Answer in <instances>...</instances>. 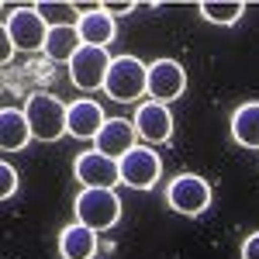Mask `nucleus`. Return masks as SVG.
Instances as JSON below:
<instances>
[{"label": "nucleus", "mask_w": 259, "mask_h": 259, "mask_svg": "<svg viewBox=\"0 0 259 259\" xmlns=\"http://www.w3.org/2000/svg\"><path fill=\"white\" fill-rule=\"evenodd\" d=\"M11 52H14V41L7 38V35H4V38H0V59L7 62V59H11Z\"/></svg>", "instance_id": "obj_23"}, {"label": "nucleus", "mask_w": 259, "mask_h": 259, "mask_svg": "<svg viewBox=\"0 0 259 259\" xmlns=\"http://www.w3.org/2000/svg\"><path fill=\"white\" fill-rule=\"evenodd\" d=\"M232 139L242 149H259V100H245L232 111Z\"/></svg>", "instance_id": "obj_17"}, {"label": "nucleus", "mask_w": 259, "mask_h": 259, "mask_svg": "<svg viewBox=\"0 0 259 259\" xmlns=\"http://www.w3.org/2000/svg\"><path fill=\"white\" fill-rule=\"evenodd\" d=\"M121 183L132 187V190H152L162 177V159L156 149L149 145H135L132 152L121 156Z\"/></svg>", "instance_id": "obj_7"}, {"label": "nucleus", "mask_w": 259, "mask_h": 259, "mask_svg": "<svg viewBox=\"0 0 259 259\" xmlns=\"http://www.w3.org/2000/svg\"><path fill=\"white\" fill-rule=\"evenodd\" d=\"M135 132H139V139L145 145H162V142L173 139V114H169V107L159 104V100H145L139 104V111H135Z\"/></svg>", "instance_id": "obj_9"}, {"label": "nucleus", "mask_w": 259, "mask_h": 259, "mask_svg": "<svg viewBox=\"0 0 259 259\" xmlns=\"http://www.w3.org/2000/svg\"><path fill=\"white\" fill-rule=\"evenodd\" d=\"M187 90V73L177 59H156L149 62V97L169 104Z\"/></svg>", "instance_id": "obj_10"}, {"label": "nucleus", "mask_w": 259, "mask_h": 259, "mask_svg": "<svg viewBox=\"0 0 259 259\" xmlns=\"http://www.w3.org/2000/svg\"><path fill=\"white\" fill-rule=\"evenodd\" d=\"M76 221L94 228V232H107L121 221V197L114 190H100V187H83L76 200H73Z\"/></svg>", "instance_id": "obj_2"}, {"label": "nucleus", "mask_w": 259, "mask_h": 259, "mask_svg": "<svg viewBox=\"0 0 259 259\" xmlns=\"http://www.w3.org/2000/svg\"><path fill=\"white\" fill-rule=\"evenodd\" d=\"M135 7H139L135 0H124V4H118V0H107V4H100V11H107L111 18H114V14H132Z\"/></svg>", "instance_id": "obj_21"}, {"label": "nucleus", "mask_w": 259, "mask_h": 259, "mask_svg": "<svg viewBox=\"0 0 259 259\" xmlns=\"http://www.w3.org/2000/svg\"><path fill=\"white\" fill-rule=\"evenodd\" d=\"M104 107H100L94 97H76L69 107H66V135H73V139H97V132L104 128Z\"/></svg>", "instance_id": "obj_11"}, {"label": "nucleus", "mask_w": 259, "mask_h": 259, "mask_svg": "<svg viewBox=\"0 0 259 259\" xmlns=\"http://www.w3.org/2000/svg\"><path fill=\"white\" fill-rule=\"evenodd\" d=\"M4 35L18 52H38L49 38V21L38 14V7H14L4 21Z\"/></svg>", "instance_id": "obj_6"}, {"label": "nucleus", "mask_w": 259, "mask_h": 259, "mask_svg": "<svg viewBox=\"0 0 259 259\" xmlns=\"http://www.w3.org/2000/svg\"><path fill=\"white\" fill-rule=\"evenodd\" d=\"M100 249V239L94 228H87L80 221L66 225L59 232V256L62 259H94Z\"/></svg>", "instance_id": "obj_13"}, {"label": "nucleus", "mask_w": 259, "mask_h": 259, "mask_svg": "<svg viewBox=\"0 0 259 259\" xmlns=\"http://www.w3.org/2000/svg\"><path fill=\"white\" fill-rule=\"evenodd\" d=\"M135 139H139L135 121H128V118H107V121H104V128L97 132V139H94V149L104 152V156H111V159H121L124 152H132V149H135Z\"/></svg>", "instance_id": "obj_12"}, {"label": "nucleus", "mask_w": 259, "mask_h": 259, "mask_svg": "<svg viewBox=\"0 0 259 259\" xmlns=\"http://www.w3.org/2000/svg\"><path fill=\"white\" fill-rule=\"evenodd\" d=\"M14 190H18V169H14L11 162H0V197L11 200Z\"/></svg>", "instance_id": "obj_20"}, {"label": "nucleus", "mask_w": 259, "mask_h": 259, "mask_svg": "<svg viewBox=\"0 0 259 259\" xmlns=\"http://www.w3.org/2000/svg\"><path fill=\"white\" fill-rule=\"evenodd\" d=\"M76 31H80L83 45H97V49H107L111 41H114V18L107 14V11H100V4L94 11H83L80 21H76Z\"/></svg>", "instance_id": "obj_14"}, {"label": "nucleus", "mask_w": 259, "mask_h": 259, "mask_svg": "<svg viewBox=\"0 0 259 259\" xmlns=\"http://www.w3.org/2000/svg\"><path fill=\"white\" fill-rule=\"evenodd\" d=\"M111 56L107 49H97V45H83L80 52L69 59L66 73H69V83L83 90V94H94V90H104L107 83V69H111Z\"/></svg>", "instance_id": "obj_5"}, {"label": "nucleus", "mask_w": 259, "mask_h": 259, "mask_svg": "<svg viewBox=\"0 0 259 259\" xmlns=\"http://www.w3.org/2000/svg\"><path fill=\"white\" fill-rule=\"evenodd\" d=\"M73 177L80 180L83 187H100V190H114L121 183V162L104 156L97 149H87L76 156L73 162Z\"/></svg>", "instance_id": "obj_8"}, {"label": "nucleus", "mask_w": 259, "mask_h": 259, "mask_svg": "<svg viewBox=\"0 0 259 259\" xmlns=\"http://www.w3.org/2000/svg\"><path fill=\"white\" fill-rule=\"evenodd\" d=\"M166 204L177 211V214H187V218H197L211 207V183L197 173H180V177L169 180L166 187Z\"/></svg>", "instance_id": "obj_4"}, {"label": "nucleus", "mask_w": 259, "mask_h": 259, "mask_svg": "<svg viewBox=\"0 0 259 259\" xmlns=\"http://www.w3.org/2000/svg\"><path fill=\"white\" fill-rule=\"evenodd\" d=\"M66 107L56 94H28V104H24V118L31 124V135L38 142H56L66 135Z\"/></svg>", "instance_id": "obj_3"}, {"label": "nucleus", "mask_w": 259, "mask_h": 259, "mask_svg": "<svg viewBox=\"0 0 259 259\" xmlns=\"http://www.w3.org/2000/svg\"><path fill=\"white\" fill-rule=\"evenodd\" d=\"M38 14L49 21V28H59V24H76L80 14H76V4H62V0H41Z\"/></svg>", "instance_id": "obj_19"}, {"label": "nucleus", "mask_w": 259, "mask_h": 259, "mask_svg": "<svg viewBox=\"0 0 259 259\" xmlns=\"http://www.w3.org/2000/svg\"><path fill=\"white\" fill-rule=\"evenodd\" d=\"M104 94L118 104H135L142 94H149V66L139 56H114L107 69Z\"/></svg>", "instance_id": "obj_1"}, {"label": "nucleus", "mask_w": 259, "mask_h": 259, "mask_svg": "<svg viewBox=\"0 0 259 259\" xmlns=\"http://www.w3.org/2000/svg\"><path fill=\"white\" fill-rule=\"evenodd\" d=\"M31 139H35V135H31V124L24 118V111L4 107V111H0V149H4V152H21Z\"/></svg>", "instance_id": "obj_15"}, {"label": "nucleus", "mask_w": 259, "mask_h": 259, "mask_svg": "<svg viewBox=\"0 0 259 259\" xmlns=\"http://www.w3.org/2000/svg\"><path fill=\"white\" fill-rule=\"evenodd\" d=\"M80 49H83V38H80V31H76V24H59V28H49V38L41 45V56L69 66V59Z\"/></svg>", "instance_id": "obj_16"}, {"label": "nucleus", "mask_w": 259, "mask_h": 259, "mask_svg": "<svg viewBox=\"0 0 259 259\" xmlns=\"http://www.w3.org/2000/svg\"><path fill=\"white\" fill-rule=\"evenodd\" d=\"M242 259H259V232H252L242 242Z\"/></svg>", "instance_id": "obj_22"}, {"label": "nucleus", "mask_w": 259, "mask_h": 259, "mask_svg": "<svg viewBox=\"0 0 259 259\" xmlns=\"http://www.w3.org/2000/svg\"><path fill=\"white\" fill-rule=\"evenodd\" d=\"M197 11L211 24H235L245 14V0H204Z\"/></svg>", "instance_id": "obj_18"}]
</instances>
